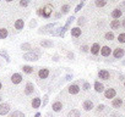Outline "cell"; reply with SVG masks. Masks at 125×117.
<instances>
[{"instance_id": "6da1fadb", "label": "cell", "mask_w": 125, "mask_h": 117, "mask_svg": "<svg viewBox=\"0 0 125 117\" xmlns=\"http://www.w3.org/2000/svg\"><path fill=\"white\" fill-rule=\"evenodd\" d=\"M74 20H75V16H71V17H69V18H68V21H66L65 26H64V27H61L60 37H64V35H65V32L70 28V26H71V23H73V21H74Z\"/></svg>"}, {"instance_id": "7a4b0ae2", "label": "cell", "mask_w": 125, "mask_h": 117, "mask_svg": "<svg viewBox=\"0 0 125 117\" xmlns=\"http://www.w3.org/2000/svg\"><path fill=\"white\" fill-rule=\"evenodd\" d=\"M23 58L27 61H36L39 58V55L36 52H27V54H23Z\"/></svg>"}, {"instance_id": "3957f363", "label": "cell", "mask_w": 125, "mask_h": 117, "mask_svg": "<svg viewBox=\"0 0 125 117\" xmlns=\"http://www.w3.org/2000/svg\"><path fill=\"white\" fill-rule=\"evenodd\" d=\"M52 12H53V5L47 4V5L43 8V17H44V18H49L50 15H52Z\"/></svg>"}, {"instance_id": "277c9868", "label": "cell", "mask_w": 125, "mask_h": 117, "mask_svg": "<svg viewBox=\"0 0 125 117\" xmlns=\"http://www.w3.org/2000/svg\"><path fill=\"white\" fill-rule=\"evenodd\" d=\"M10 105L9 104H6V102H4V104H0V115L1 116H4V115H6L9 111H10Z\"/></svg>"}, {"instance_id": "5b68a950", "label": "cell", "mask_w": 125, "mask_h": 117, "mask_svg": "<svg viewBox=\"0 0 125 117\" xmlns=\"http://www.w3.org/2000/svg\"><path fill=\"white\" fill-rule=\"evenodd\" d=\"M115 95H116V92H115V89H113V88H109V89H107V90L104 92V98H105V99L115 98Z\"/></svg>"}, {"instance_id": "8992f818", "label": "cell", "mask_w": 125, "mask_h": 117, "mask_svg": "<svg viewBox=\"0 0 125 117\" xmlns=\"http://www.w3.org/2000/svg\"><path fill=\"white\" fill-rule=\"evenodd\" d=\"M124 54H125V51H124V49H121V48H116V49L113 51V56H114L115 58H121V57L124 56Z\"/></svg>"}, {"instance_id": "52a82bcc", "label": "cell", "mask_w": 125, "mask_h": 117, "mask_svg": "<svg viewBox=\"0 0 125 117\" xmlns=\"http://www.w3.org/2000/svg\"><path fill=\"white\" fill-rule=\"evenodd\" d=\"M11 82H12L14 84H20V83L22 82V76H21L20 73H14V75L11 76Z\"/></svg>"}, {"instance_id": "ba28073f", "label": "cell", "mask_w": 125, "mask_h": 117, "mask_svg": "<svg viewBox=\"0 0 125 117\" xmlns=\"http://www.w3.org/2000/svg\"><path fill=\"white\" fill-rule=\"evenodd\" d=\"M98 77L102 78V79H104V81H108V79L110 78V73H109L108 71H105V70H101V71L98 72Z\"/></svg>"}, {"instance_id": "9c48e42d", "label": "cell", "mask_w": 125, "mask_h": 117, "mask_svg": "<svg viewBox=\"0 0 125 117\" xmlns=\"http://www.w3.org/2000/svg\"><path fill=\"white\" fill-rule=\"evenodd\" d=\"M49 76V70L48 68H41L39 71H38V77L41 78V79H44V78H47Z\"/></svg>"}, {"instance_id": "30bf717a", "label": "cell", "mask_w": 125, "mask_h": 117, "mask_svg": "<svg viewBox=\"0 0 125 117\" xmlns=\"http://www.w3.org/2000/svg\"><path fill=\"white\" fill-rule=\"evenodd\" d=\"M81 33H82V31H81L80 27H74V28H71V35H73L74 38H79V37L81 35Z\"/></svg>"}, {"instance_id": "8fae6325", "label": "cell", "mask_w": 125, "mask_h": 117, "mask_svg": "<svg viewBox=\"0 0 125 117\" xmlns=\"http://www.w3.org/2000/svg\"><path fill=\"white\" fill-rule=\"evenodd\" d=\"M101 54H102V56H109L110 54H112V49L109 48V46H102L101 48V51H99Z\"/></svg>"}, {"instance_id": "7c38bea8", "label": "cell", "mask_w": 125, "mask_h": 117, "mask_svg": "<svg viewBox=\"0 0 125 117\" xmlns=\"http://www.w3.org/2000/svg\"><path fill=\"white\" fill-rule=\"evenodd\" d=\"M33 90H34L33 84H32L31 82H28V83L26 84V88H25V94H26V95H31V94L33 93Z\"/></svg>"}, {"instance_id": "4fadbf2b", "label": "cell", "mask_w": 125, "mask_h": 117, "mask_svg": "<svg viewBox=\"0 0 125 117\" xmlns=\"http://www.w3.org/2000/svg\"><path fill=\"white\" fill-rule=\"evenodd\" d=\"M23 27H25V21H23L22 18L16 20V22H15V28H16L17 31H21V29H23Z\"/></svg>"}, {"instance_id": "5bb4252c", "label": "cell", "mask_w": 125, "mask_h": 117, "mask_svg": "<svg viewBox=\"0 0 125 117\" xmlns=\"http://www.w3.org/2000/svg\"><path fill=\"white\" fill-rule=\"evenodd\" d=\"M121 15H123V11H121L120 9H115V10H113V11H112V17H113L114 20L120 18V17H121Z\"/></svg>"}, {"instance_id": "9a60e30c", "label": "cell", "mask_w": 125, "mask_h": 117, "mask_svg": "<svg viewBox=\"0 0 125 117\" xmlns=\"http://www.w3.org/2000/svg\"><path fill=\"white\" fill-rule=\"evenodd\" d=\"M90 50H91V52H92L93 55H98V52L101 51V46H99V44H98V43H94Z\"/></svg>"}, {"instance_id": "2e32d148", "label": "cell", "mask_w": 125, "mask_h": 117, "mask_svg": "<svg viewBox=\"0 0 125 117\" xmlns=\"http://www.w3.org/2000/svg\"><path fill=\"white\" fill-rule=\"evenodd\" d=\"M94 90H96L97 93H102V92L104 90V85H103L101 82L96 81V82H94Z\"/></svg>"}, {"instance_id": "e0dca14e", "label": "cell", "mask_w": 125, "mask_h": 117, "mask_svg": "<svg viewBox=\"0 0 125 117\" xmlns=\"http://www.w3.org/2000/svg\"><path fill=\"white\" fill-rule=\"evenodd\" d=\"M79 92H80V88H79L77 84H71V85H69V93H70V94H77Z\"/></svg>"}, {"instance_id": "ac0fdd59", "label": "cell", "mask_w": 125, "mask_h": 117, "mask_svg": "<svg viewBox=\"0 0 125 117\" xmlns=\"http://www.w3.org/2000/svg\"><path fill=\"white\" fill-rule=\"evenodd\" d=\"M82 107H83V109H85L86 111H91V110L93 109V102H92L91 100H86V101L83 102Z\"/></svg>"}, {"instance_id": "d6986e66", "label": "cell", "mask_w": 125, "mask_h": 117, "mask_svg": "<svg viewBox=\"0 0 125 117\" xmlns=\"http://www.w3.org/2000/svg\"><path fill=\"white\" fill-rule=\"evenodd\" d=\"M112 105H113V107H115V109H119V107H121V105H123V101H121V99H119V98H115V99H113V101H112Z\"/></svg>"}, {"instance_id": "ffe728a7", "label": "cell", "mask_w": 125, "mask_h": 117, "mask_svg": "<svg viewBox=\"0 0 125 117\" xmlns=\"http://www.w3.org/2000/svg\"><path fill=\"white\" fill-rule=\"evenodd\" d=\"M53 111H55V112H59V111H61L62 110V104L60 102V101H55L54 104H53Z\"/></svg>"}, {"instance_id": "44dd1931", "label": "cell", "mask_w": 125, "mask_h": 117, "mask_svg": "<svg viewBox=\"0 0 125 117\" xmlns=\"http://www.w3.org/2000/svg\"><path fill=\"white\" fill-rule=\"evenodd\" d=\"M41 105H42V101H41L39 98H34V99L32 100V107H33V109H38Z\"/></svg>"}, {"instance_id": "7402d4cb", "label": "cell", "mask_w": 125, "mask_h": 117, "mask_svg": "<svg viewBox=\"0 0 125 117\" xmlns=\"http://www.w3.org/2000/svg\"><path fill=\"white\" fill-rule=\"evenodd\" d=\"M120 26H121V23H120L119 20H113V21L110 22V27H112V29H118Z\"/></svg>"}, {"instance_id": "603a6c76", "label": "cell", "mask_w": 125, "mask_h": 117, "mask_svg": "<svg viewBox=\"0 0 125 117\" xmlns=\"http://www.w3.org/2000/svg\"><path fill=\"white\" fill-rule=\"evenodd\" d=\"M0 56L4 57L6 62H10V61H11V60H10V56H9V54H8L6 50H0Z\"/></svg>"}, {"instance_id": "cb8c5ba5", "label": "cell", "mask_w": 125, "mask_h": 117, "mask_svg": "<svg viewBox=\"0 0 125 117\" xmlns=\"http://www.w3.org/2000/svg\"><path fill=\"white\" fill-rule=\"evenodd\" d=\"M41 45H42L43 48H47V49H48V48H52V46H53V42H52V40H42V42H41Z\"/></svg>"}, {"instance_id": "d4e9b609", "label": "cell", "mask_w": 125, "mask_h": 117, "mask_svg": "<svg viewBox=\"0 0 125 117\" xmlns=\"http://www.w3.org/2000/svg\"><path fill=\"white\" fill-rule=\"evenodd\" d=\"M22 71L27 75H31V73H33V67H31L28 65H25V66H22Z\"/></svg>"}, {"instance_id": "484cf974", "label": "cell", "mask_w": 125, "mask_h": 117, "mask_svg": "<svg viewBox=\"0 0 125 117\" xmlns=\"http://www.w3.org/2000/svg\"><path fill=\"white\" fill-rule=\"evenodd\" d=\"M9 117H26V116H25V113L21 112V111H14V112H11V113L9 115Z\"/></svg>"}, {"instance_id": "4316f807", "label": "cell", "mask_w": 125, "mask_h": 117, "mask_svg": "<svg viewBox=\"0 0 125 117\" xmlns=\"http://www.w3.org/2000/svg\"><path fill=\"white\" fill-rule=\"evenodd\" d=\"M55 26H56V23H54V22H53V23H49V25H47V26H44V27H42L39 32L42 33V32H44V31H47V29H52V28H54Z\"/></svg>"}, {"instance_id": "83f0119b", "label": "cell", "mask_w": 125, "mask_h": 117, "mask_svg": "<svg viewBox=\"0 0 125 117\" xmlns=\"http://www.w3.org/2000/svg\"><path fill=\"white\" fill-rule=\"evenodd\" d=\"M68 117H80V112L77 111V110H71L70 112H69V115H68Z\"/></svg>"}, {"instance_id": "f1b7e54d", "label": "cell", "mask_w": 125, "mask_h": 117, "mask_svg": "<svg viewBox=\"0 0 125 117\" xmlns=\"http://www.w3.org/2000/svg\"><path fill=\"white\" fill-rule=\"evenodd\" d=\"M8 37V29L0 28V39H5Z\"/></svg>"}, {"instance_id": "f546056e", "label": "cell", "mask_w": 125, "mask_h": 117, "mask_svg": "<svg viewBox=\"0 0 125 117\" xmlns=\"http://www.w3.org/2000/svg\"><path fill=\"white\" fill-rule=\"evenodd\" d=\"M96 6L97 8H103L105 4H107V1H105V0H96Z\"/></svg>"}, {"instance_id": "4dcf8cb0", "label": "cell", "mask_w": 125, "mask_h": 117, "mask_svg": "<svg viewBox=\"0 0 125 117\" xmlns=\"http://www.w3.org/2000/svg\"><path fill=\"white\" fill-rule=\"evenodd\" d=\"M70 10V5H62L61 6V14H68Z\"/></svg>"}, {"instance_id": "1f68e13d", "label": "cell", "mask_w": 125, "mask_h": 117, "mask_svg": "<svg viewBox=\"0 0 125 117\" xmlns=\"http://www.w3.org/2000/svg\"><path fill=\"white\" fill-rule=\"evenodd\" d=\"M104 37H105L107 40H113V39H114V34H113V32H107Z\"/></svg>"}, {"instance_id": "d6a6232c", "label": "cell", "mask_w": 125, "mask_h": 117, "mask_svg": "<svg viewBox=\"0 0 125 117\" xmlns=\"http://www.w3.org/2000/svg\"><path fill=\"white\" fill-rule=\"evenodd\" d=\"M21 49H22V50H31L32 48H31V44H30V43H23V44L21 45Z\"/></svg>"}, {"instance_id": "836d02e7", "label": "cell", "mask_w": 125, "mask_h": 117, "mask_svg": "<svg viewBox=\"0 0 125 117\" xmlns=\"http://www.w3.org/2000/svg\"><path fill=\"white\" fill-rule=\"evenodd\" d=\"M28 4H30V0H20V5L22 8H27Z\"/></svg>"}, {"instance_id": "e575fe53", "label": "cell", "mask_w": 125, "mask_h": 117, "mask_svg": "<svg viewBox=\"0 0 125 117\" xmlns=\"http://www.w3.org/2000/svg\"><path fill=\"white\" fill-rule=\"evenodd\" d=\"M118 40L120 43H125V33H120L119 37H118Z\"/></svg>"}, {"instance_id": "d590c367", "label": "cell", "mask_w": 125, "mask_h": 117, "mask_svg": "<svg viewBox=\"0 0 125 117\" xmlns=\"http://www.w3.org/2000/svg\"><path fill=\"white\" fill-rule=\"evenodd\" d=\"M83 4H85V1H83V0H82V1H81V3H80V4H79V5L76 6V8H75V12H79V11H80V10L82 9Z\"/></svg>"}, {"instance_id": "8d00e7d4", "label": "cell", "mask_w": 125, "mask_h": 117, "mask_svg": "<svg viewBox=\"0 0 125 117\" xmlns=\"http://www.w3.org/2000/svg\"><path fill=\"white\" fill-rule=\"evenodd\" d=\"M88 50H90V49H88L87 45H82V46H81V51H82V52H87Z\"/></svg>"}, {"instance_id": "74e56055", "label": "cell", "mask_w": 125, "mask_h": 117, "mask_svg": "<svg viewBox=\"0 0 125 117\" xmlns=\"http://www.w3.org/2000/svg\"><path fill=\"white\" fill-rule=\"evenodd\" d=\"M90 87H91V85H90V83H87V82H85V83H83V89H85V90H88V89H90Z\"/></svg>"}, {"instance_id": "f35d334b", "label": "cell", "mask_w": 125, "mask_h": 117, "mask_svg": "<svg viewBox=\"0 0 125 117\" xmlns=\"http://www.w3.org/2000/svg\"><path fill=\"white\" fill-rule=\"evenodd\" d=\"M85 23V17H80L79 18V25L81 26V25H83Z\"/></svg>"}, {"instance_id": "ab89813d", "label": "cell", "mask_w": 125, "mask_h": 117, "mask_svg": "<svg viewBox=\"0 0 125 117\" xmlns=\"http://www.w3.org/2000/svg\"><path fill=\"white\" fill-rule=\"evenodd\" d=\"M48 102V95H44V100H43V106H45Z\"/></svg>"}, {"instance_id": "60d3db41", "label": "cell", "mask_w": 125, "mask_h": 117, "mask_svg": "<svg viewBox=\"0 0 125 117\" xmlns=\"http://www.w3.org/2000/svg\"><path fill=\"white\" fill-rule=\"evenodd\" d=\"M68 57L70 58V60H73V58H74V54L70 51V52H68Z\"/></svg>"}, {"instance_id": "b9f144b4", "label": "cell", "mask_w": 125, "mask_h": 117, "mask_svg": "<svg viewBox=\"0 0 125 117\" xmlns=\"http://www.w3.org/2000/svg\"><path fill=\"white\" fill-rule=\"evenodd\" d=\"M37 14H38L39 16H43V9H38V10H37Z\"/></svg>"}, {"instance_id": "7bdbcfd3", "label": "cell", "mask_w": 125, "mask_h": 117, "mask_svg": "<svg viewBox=\"0 0 125 117\" xmlns=\"http://www.w3.org/2000/svg\"><path fill=\"white\" fill-rule=\"evenodd\" d=\"M36 25H37V22H36V20H32V21H31V23H30V26H31V27H34Z\"/></svg>"}, {"instance_id": "ee69618b", "label": "cell", "mask_w": 125, "mask_h": 117, "mask_svg": "<svg viewBox=\"0 0 125 117\" xmlns=\"http://www.w3.org/2000/svg\"><path fill=\"white\" fill-rule=\"evenodd\" d=\"M103 109H104V105H103V104H101V105H98V107H97V110H98V111H102Z\"/></svg>"}, {"instance_id": "f6af8a7d", "label": "cell", "mask_w": 125, "mask_h": 117, "mask_svg": "<svg viewBox=\"0 0 125 117\" xmlns=\"http://www.w3.org/2000/svg\"><path fill=\"white\" fill-rule=\"evenodd\" d=\"M61 16V14H55V18H59Z\"/></svg>"}, {"instance_id": "bcb514c9", "label": "cell", "mask_w": 125, "mask_h": 117, "mask_svg": "<svg viewBox=\"0 0 125 117\" xmlns=\"http://www.w3.org/2000/svg\"><path fill=\"white\" fill-rule=\"evenodd\" d=\"M53 60H54V61H58L59 58H58V56H54V57H53Z\"/></svg>"}, {"instance_id": "7dc6e473", "label": "cell", "mask_w": 125, "mask_h": 117, "mask_svg": "<svg viewBox=\"0 0 125 117\" xmlns=\"http://www.w3.org/2000/svg\"><path fill=\"white\" fill-rule=\"evenodd\" d=\"M34 117H41V113H39V112H37V113L34 115Z\"/></svg>"}, {"instance_id": "c3c4849f", "label": "cell", "mask_w": 125, "mask_h": 117, "mask_svg": "<svg viewBox=\"0 0 125 117\" xmlns=\"http://www.w3.org/2000/svg\"><path fill=\"white\" fill-rule=\"evenodd\" d=\"M121 26L125 28V20H123V22H121Z\"/></svg>"}, {"instance_id": "681fc988", "label": "cell", "mask_w": 125, "mask_h": 117, "mask_svg": "<svg viewBox=\"0 0 125 117\" xmlns=\"http://www.w3.org/2000/svg\"><path fill=\"white\" fill-rule=\"evenodd\" d=\"M6 1H8V3H11V1H14V0H6Z\"/></svg>"}, {"instance_id": "f907efd6", "label": "cell", "mask_w": 125, "mask_h": 117, "mask_svg": "<svg viewBox=\"0 0 125 117\" xmlns=\"http://www.w3.org/2000/svg\"><path fill=\"white\" fill-rule=\"evenodd\" d=\"M3 88V84H1V82H0V89H1Z\"/></svg>"}, {"instance_id": "816d5d0a", "label": "cell", "mask_w": 125, "mask_h": 117, "mask_svg": "<svg viewBox=\"0 0 125 117\" xmlns=\"http://www.w3.org/2000/svg\"><path fill=\"white\" fill-rule=\"evenodd\" d=\"M0 101H1V95H0Z\"/></svg>"}, {"instance_id": "f5cc1de1", "label": "cell", "mask_w": 125, "mask_h": 117, "mask_svg": "<svg viewBox=\"0 0 125 117\" xmlns=\"http://www.w3.org/2000/svg\"><path fill=\"white\" fill-rule=\"evenodd\" d=\"M124 87H125V82H124Z\"/></svg>"}, {"instance_id": "db71d44e", "label": "cell", "mask_w": 125, "mask_h": 117, "mask_svg": "<svg viewBox=\"0 0 125 117\" xmlns=\"http://www.w3.org/2000/svg\"><path fill=\"white\" fill-rule=\"evenodd\" d=\"M124 65H125V61H124Z\"/></svg>"}]
</instances>
